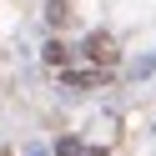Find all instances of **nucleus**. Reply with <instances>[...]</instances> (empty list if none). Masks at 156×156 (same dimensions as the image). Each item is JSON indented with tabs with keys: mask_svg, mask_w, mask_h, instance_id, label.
Returning <instances> with one entry per match:
<instances>
[{
	"mask_svg": "<svg viewBox=\"0 0 156 156\" xmlns=\"http://www.w3.org/2000/svg\"><path fill=\"white\" fill-rule=\"evenodd\" d=\"M45 61H51V66H66V61H71V51L55 41V45H45Z\"/></svg>",
	"mask_w": 156,
	"mask_h": 156,
	"instance_id": "nucleus-2",
	"label": "nucleus"
},
{
	"mask_svg": "<svg viewBox=\"0 0 156 156\" xmlns=\"http://www.w3.org/2000/svg\"><path fill=\"white\" fill-rule=\"evenodd\" d=\"M55 151H61V156H86V151H81V141H61Z\"/></svg>",
	"mask_w": 156,
	"mask_h": 156,
	"instance_id": "nucleus-3",
	"label": "nucleus"
},
{
	"mask_svg": "<svg viewBox=\"0 0 156 156\" xmlns=\"http://www.w3.org/2000/svg\"><path fill=\"white\" fill-rule=\"evenodd\" d=\"M86 55H91L96 66H116V41L111 35H91V41H86Z\"/></svg>",
	"mask_w": 156,
	"mask_h": 156,
	"instance_id": "nucleus-1",
	"label": "nucleus"
}]
</instances>
